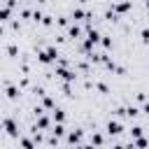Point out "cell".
I'll return each instance as SVG.
<instances>
[{"mask_svg":"<svg viewBox=\"0 0 149 149\" xmlns=\"http://www.w3.org/2000/svg\"><path fill=\"white\" fill-rule=\"evenodd\" d=\"M56 56H58V51H56L54 47H49L47 51H40V61H42V63H49V61H56Z\"/></svg>","mask_w":149,"mask_h":149,"instance_id":"obj_1","label":"cell"},{"mask_svg":"<svg viewBox=\"0 0 149 149\" xmlns=\"http://www.w3.org/2000/svg\"><path fill=\"white\" fill-rule=\"evenodd\" d=\"M5 128H7V133H9L12 137H16V123H14L12 119H5Z\"/></svg>","mask_w":149,"mask_h":149,"instance_id":"obj_2","label":"cell"},{"mask_svg":"<svg viewBox=\"0 0 149 149\" xmlns=\"http://www.w3.org/2000/svg\"><path fill=\"white\" fill-rule=\"evenodd\" d=\"M107 130H109L112 135H119V133H121V123H119V121H109V123H107Z\"/></svg>","mask_w":149,"mask_h":149,"instance_id":"obj_3","label":"cell"},{"mask_svg":"<svg viewBox=\"0 0 149 149\" xmlns=\"http://www.w3.org/2000/svg\"><path fill=\"white\" fill-rule=\"evenodd\" d=\"M68 140H70V142H79V140H81V130H72V133L68 135Z\"/></svg>","mask_w":149,"mask_h":149,"instance_id":"obj_4","label":"cell"},{"mask_svg":"<svg viewBox=\"0 0 149 149\" xmlns=\"http://www.w3.org/2000/svg\"><path fill=\"white\" fill-rule=\"evenodd\" d=\"M51 133H54V135H56V137H58V135H63V133H65V128H63V123H56V126H54V130H51Z\"/></svg>","mask_w":149,"mask_h":149,"instance_id":"obj_5","label":"cell"},{"mask_svg":"<svg viewBox=\"0 0 149 149\" xmlns=\"http://www.w3.org/2000/svg\"><path fill=\"white\" fill-rule=\"evenodd\" d=\"M54 119H56V121H58V123H61V121H63V119H65V114H63V112H61V109H54Z\"/></svg>","mask_w":149,"mask_h":149,"instance_id":"obj_6","label":"cell"},{"mask_svg":"<svg viewBox=\"0 0 149 149\" xmlns=\"http://www.w3.org/2000/svg\"><path fill=\"white\" fill-rule=\"evenodd\" d=\"M88 42H91V44L98 42V33H95V30H88Z\"/></svg>","mask_w":149,"mask_h":149,"instance_id":"obj_7","label":"cell"},{"mask_svg":"<svg viewBox=\"0 0 149 149\" xmlns=\"http://www.w3.org/2000/svg\"><path fill=\"white\" fill-rule=\"evenodd\" d=\"M135 144H137L140 149H147V144H149V142H147L144 137H137V142H135Z\"/></svg>","mask_w":149,"mask_h":149,"instance_id":"obj_8","label":"cell"},{"mask_svg":"<svg viewBox=\"0 0 149 149\" xmlns=\"http://www.w3.org/2000/svg\"><path fill=\"white\" fill-rule=\"evenodd\" d=\"M130 133H133V137H142V128H140V126H135Z\"/></svg>","mask_w":149,"mask_h":149,"instance_id":"obj_9","label":"cell"},{"mask_svg":"<svg viewBox=\"0 0 149 149\" xmlns=\"http://www.w3.org/2000/svg\"><path fill=\"white\" fill-rule=\"evenodd\" d=\"M21 147H23V149H35V147H33V142H30V140H21Z\"/></svg>","mask_w":149,"mask_h":149,"instance_id":"obj_10","label":"cell"},{"mask_svg":"<svg viewBox=\"0 0 149 149\" xmlns=\"http://www.w3.org/2000/svg\"><path fill=\"white\" fill-rule=\"evenodd\" d=\"M37 126H40V128H47V126H49V121H47V119H44V116H42V119H40V121H37Z\"/></svg>","mask_w":149,"mask_h":149,"instance_id":"obj_11","label":"cell"},{"mask_svg":"<svg viewBox=\"0 0 149 149\" xmlns=\"http://www.w3.org/2000/svg\"><path fill=\"white\" fill-rule=\"evenodd\" d=\"M91 140H93V144H102V137H100V135H98V133H95V135H93V137H91Z\"/></svg>","mask_w":149,"mask_h":149,"instance_id":"obj_12","label":"cell"},{"mask_svg":"<svg viewBox=\"0 0 149 149\" xmlns=\"http://www.w3.org/2000/svg\"><path fill=\"white\" fill-rule=\"evenodd\" d=\"M70 35H72V37H77V35H79V28H77V26H72V28H70Z\"/></svg>","mask_w":149,"mask_h":149,"instance_id":"obj_13","label":"cell"},{"mask_svg":"<svg viewBox=\"0 0 149 149\" xmlns=\"http://www.w3.org/2000/svg\"><path fill=\"white\" fill-rule=\"evenodd\" d=\"M142 40H144V42H149V30H142Z\"/></svg>","mask_w":149,"mask_h":149,"instance_id":"obj_14","label":"cell"}]
</instances>
